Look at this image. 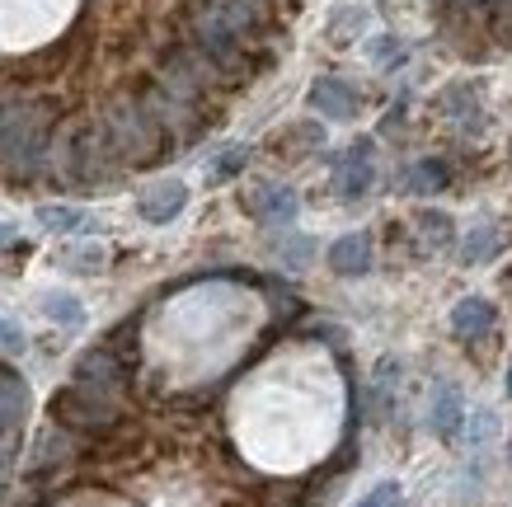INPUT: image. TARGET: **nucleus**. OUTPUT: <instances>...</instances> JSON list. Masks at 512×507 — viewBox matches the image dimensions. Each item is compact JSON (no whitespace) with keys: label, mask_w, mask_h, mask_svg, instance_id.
Here are the masks:
<instances>
[{"label":"nucleus","mask_w":512,"mask_h":507,"mask_svg":"<svg viewBox=\"0 0 512 507\" xmlns=\"http://www.w3.org/2000/svg\"><path fill=\"white\" fill-rule=\"evenodd\" d=\"M52 118H57V108L43 99H0V169L15 184L43 174L47 146H52Z\"/></svg>","instance_id":"1"},{"label":"nucleus","mask_w":512,"mask_h":507,"mask_svg":"<svg viewBox=\"0 0 512 507\" xmlns=\"http://www.w3.org/2000/svg\"><path fill=\"white\" fill-rule=\"evenodd\" d=\"M104 141L118 165H156L170 151V137L160 132V123L141 108V99H113L104 123H99Z\"/></svg>","instance_id":"2"},{"label":"nucleus","mask_w":512,"mask_h":507,"mask_svg":"<svg viewBox=\"0 0 512 507\" xmlns=\"http://www.w3.org/2000/svg\"><path fill=\"white\" fill-rule=\"evenodd\" d=\"M52 418H57V428L94 437V432L118 428L123 409H118V400H113V395H99V390H90V385L71 381V385H62V390L52 395Z\"/></svg>","instance_id":"3"},{"label":"nucleus","mask_w":512,"mask_h":507,"mask_svg":"<svg viewBox=\"0 0 512 507\" xmlns=\"http://www.w3.org/2000/svg\"><path fill=\"white\" fill-rule=\"evenodd\" d=\"M113 169H118V160H113V151H109V141H104V132H99V123H85V127H76V132L66 137V184L99 188Z\"/></svg>","instance_id":"4"},{"label":"nucleus","mask_w":512,"mask_h":507,"mask_svg":"<svg viewBox=\"0 0 512 507\" xmlns=\"http://www.w3.org/2000/svg\"><path fill=\"white\" fill-rule=\"evenodd\" d=\"M127 376H132V357L118 353V343H99V348H90V353H80L76 362V385H90V390H99V395H123L127 390Z\"/></svg>","instance_id":"5"},{"label":"nucleus","mask_w":512,"mask_h":507,"mask_svg":"<svg viewBox=\"0 0 512 507\" xmlns=\"http://www.w3.org/2000/svg\"><path fill=\"white\" fill-rule=\"evenodd\" d=\"M376 184V165H372V141H357L348 151L339 155V165H334V193L343 202H357L367 198Z\"/></svg>","instance_id":"6"},{"label":"nucleus","mask_w":512,"mask_h":507,"mask_svg":"<svg viewBox=\"0 0 512 507\" xmlns=\"http://www.w3.org/2000/svg\"><path fill=\"white\" fill-rule=\"evenodd\" d=\"M306 104H311L320 118H329V123H348V118H357V108H362V94L339 76H320L311 85V94H306Z\"/></svg>","instance_id":"7"},{"label":"nucleus","mask_w":512,"mask_h":507,"mask_svg":"<svg viewBox=\"0 0 512 507\" xmlns=\"http://www.w3.org/2000/svg\"><path fill=\"white\" fill-rule=\"evenodd\" d=\"M249 212L259 216L264 226H292L296 212H301V198H296V188L287 184H259L254 193H249Z\"/></svg>","instance_id":"8"},{"label":"nucleus","mask_w":512,"mask_h":507,"mask_svg":"<svg viewBox=\"0 0 512 507\" xmlns=\"http://www.w3.org/2000/svg\"><path fill=\"white\" fill-rule=\"evenodd\" d=\"M184 207H188V184H179V179H160L137 198L141 221H151V226H170Z\"/></svg>","instance_id":"9"},{"label":"nucleus","mask_w":512,"mask_h":507,"mask_svg":"<svg viewBox=\"0 0 512 507\" xmlns=\"http://www.w3.org/2000/svg\"><path fill=\"white\" fill-rule=\"evenodd\" d=\"M461 418H466V400H461V385L456 381H437L433 400H428V423L442 442H456L461 437Z\"/></svg>","instance_id":"10"},{"label":"nucleus","mask_w":512,"mask_h":507,"mask_svg":"<svg viewBox=\"0 0 512 507\" xmlns=\"http://www.w3.org/2000/svg\"><path fill=\"white\" fill-rule=\"evenodd\" d=\"M29 381L19 376L15 367L0 362V432H15L24 418H29Z\"/></svg>","instance_id":"11"},{"label":"nucleus","mask_w":512,"mask_h":507,"mask_svg":"<svg viewBox=\"0 0 512 507\" xmlns=\"http://www.w3.org/2000/svg\"><path fill=\"white\" fill-rule=\"evenodd\" d=\"M329 268L339 277H362L372 268V235L367 231H353V235H339L329 245Z\"/></svg>","instance_id":"12"},{"label":"nucleus","mask_w":512,"mask_h":507,"mask_svg":"<svg viewBox=\"0 0 512 507\" xmlns=\"http://www.w3.org/2000/svg\"><path fill=\"white\" fill-rule=\"evenodd\" d=\"M494 324H498V310L484 296H466V301L451 306V334L456 338H484Z\"/></svg>","instance_id":"13"},{"label":"nucleus","mask_w":512,"mask_h":507,"mask_svg":"<svg viewBox=\"0 0 512 507\" xmlns=\"http://www.w3.org/2000/svg\"><path fill=\"white\" fill-rule=\"evenodd\" d=\"M38 226L52 235H71V231H85L90 226V216L80 212V207H62V202H47L38 207Z\"/></svg>","instance_id":"14"},{"label":"nucleus","mask_w":512,"mask_h":507,"mask_svg":"<svg viewBox=\"0 0 512 507\" xmlns=\"http://www.w3.org/2000/svg\"><path fill=\"white\" fill-rule=\"evenodd\" d=\"M498 249H503V231L498 226H475L466 235V245H461V263H489L498 259Z\"/></svg>","instance_id":"15"},{"label":"nucleus","mask_w":512,"mask_h":507,"mask_svg":"<svg viewBox=\"0 0 512 507\" xmlns=\"http://www.w3.org/2000/svg\"><path fill=\"white\" fill-rule=\"evenodd\" d=\"M43 315L52 324H66V329L85 324V306H80V296H71V292H47L43 296Z\"/></svg>","instance_id":"16"},{"label":"nucleus","mask_w":512,"mask_h":507,"mask_svg":"<svg viewBox=\"0 0 512 507\" xmlns=\"http://www.w3.org/2000/svg\"><path fill=\"white\" fill-rule=\"evenodd\" d=\"M249 165V146H226V151L207 165V184H231L235 174H245Z\"/></svg>","instance_id":"17"},{"label":"nucleus","mask_w":512,"mask_h":507,"mask_svg":"<svg viewBox=\"0 0 512 507\" xmlns=\"http://www.w3.org/2000/svg\"><path fill=\"white\" fill-rule=\"evenodd\" d=\"M367 57H372L381 71H395V66H404L409 47H404V38H395V33H381V38H372V43H367Z\"/></svg>","instance_id":"18"},{"label":"nucleus","mask_w":512,"mask_h":507,"mask_svg":"<svg viewBox=\"0 0 512 507\" xmlns=\"http://www.w3.org/2000/svg\"><path fill=\"white\" fill-rule=\"evenodd\" d=\"M447 179H451L447 160H419V165H414V179H409V188L433 193V188H447Z\"/></svg>","instance_id":"19"},{"label":"nucleus","mask_w":512,"mask_h":507,"mask_svg":"<svg viewBox=\"0 0 512 507\" xmlns=\"http://www.w3.org/2000/svg\"><path fill=\"white\" fill-rule=\"evenodd\" d=\"M57 263H62L66 273H99L109 263V254H104V245H80V254H62Z\"/></svg>","instance_id":"20"},{"label":"nucleus","mask_w":512,"mask_h":507,"mask_svg":"<svg viewBox=\"0 0 512 507\" xmlns=\"http://www.w3.org/2000/svg\"><path fill=\"white\" fill-rule=\"evenodd\" d=\"M419 235L428 245H451V216L447 212H419Z\"/></svg>","instance_id":"21"},{"label":"nucleus","mask_w":512,"mask_h":507,"mask_svg":"<svg viewBox=\"0 0 512 507\" xmlns=\"http://www.w3.org/2000/svg\"><path fill=\"white\" fill-rule=\"evenodd\" d=\"M362 24H367V10H357V5H339L329 38H353V33H362Z\"/></svg>","instance_id":"22"},{"label":"nucleus","mask_w":512,"mask_h":507,"mask_svg":"<svg viewBox=\"0 0 512 507\" xmlns=\"http://www.w3.org/2000/svg\"><path fill=\"white\" fill-rule=\"evenodd\" d=\"M494 432H498V418H494V409H480V414L470 418V432H466V442L480 451V446H489L494 442Z\"/></svg>","instance_id":"23"},{"label":"nucleus","mask_w":512,"mask_h":507,"mask_svg":"<svg viewBox=\"0 0 512 507\" xmlns=\"http://www.w3.org/2000/svg\"><path fill=\"white\" fill-rule=\"evenodd\" d=\"M400 503H404L400 484H395V479H381V484H376V489L367 493V498H362L357 507H400Z\"/></svg>","instance_id":"24"},{"label":"nucleus","mask_w":512,"mask_h":507,"mask_svg":"<svg viewBox=\"0 0 512 507\" xmlns=\"http://www.w3.org/2000/svg\"><path fill=\"white\" fill-rule=\"evenodd\" d=\"M0 348H5L10 357H19L24 348H29V338H24V329H19V324L10 320V315H0Z\"/></svg>","instance_id":"25"},{"label":"nucleus","mask_w":512,"mask_h":507,"mask_svg":"<svg viewBox=\"0 0 512 507\" xmlns=\"http://www.w3.org/2000/svg\"><path fill=\"white\" fill-rule=\"evenodd\" d=\"M311 240H301V235H292V240H287V245H282L278 249V254H282V259H287V263H292V268H306V263H311Z\"/></svg>","instance_id":"26"},{"label":"nucleus","mask_w":512,"mask_h":507,"mask_svg":"<svg viewBox=\"0 0 512 507\" xmlns=\"http://www.w3.org/2000/svg\"><path fill=\"white\" fill-rule=\"evenodd\" d=\"M66 456V442L57 437V432H47V442H38V456H33V465H52Z\"/></svg>","instance_id":"27"},{"label":"nucleus","mask_w":512,"mask_h":507,"mask_svg":"<svg viewBox=\"0 0 512 507\" xmlns=\"http://www.w3.org/2000/svg\"><path fill=\"white\" fill-rule=\"evenodd\" d=\"M5 245H19V231H15V226H0V249H5Z\"/></svg>","instance_id":"28"},{"label":"nucleus","mask_w":512,"mask_h":507,"mask_svg":"<svg viewBox=\"0 0 512 507\" xmlns=\"http://www.w3.org/2000/svg\"><path fill=\"white\" fill-rule=\"evenodd\" d=\"M503 395L512 400V362H508V376H503Z\"/></svg>","instance_id":"29"},{"label":"nucleus","mask_w":512,"mask_h":507,"mask_svg":"<svg viewBox=\"0 0 512 507\" xmlns=\"http://www.w3.org/2000/svg\"><path fill=\"white\" fill-rule=\"evenodd\" d=\"M508 465H512V442H508Z\"/></svg>","instance_id":"30"}]
</instances>
